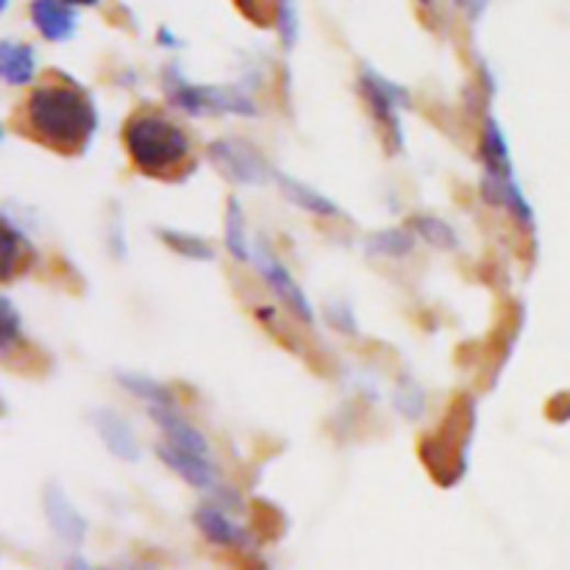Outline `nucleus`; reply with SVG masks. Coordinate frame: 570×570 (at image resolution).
Segmentation results:
<instances>
[{
  "instance_id": "8",
  "label": "nucleus",
  "mask_w": 570,
  "mask_h": 570,
  "mask_svg": "<svg viewBox=\"0 0 570 570\" xmlns=\"http://www.w3.org/2000/svg\"><path fill=\"white\" fill-rule=\"evenodd\" d=\"M156 457L161 459V465L167 470H172L179 479H185L190 488L217 490V468H214L212 457L179 451V448L167 446V443H156Z\"/></svg>"
},
{
  "instance_id": "20",
  "label": "nucleus",
  "mask_w": 570,
  "mask_h": 570,
  "mask_svg": "<svg viewBox=\"0 0 570 570\" xmlns=\"http://www.w3.org/2000/svg\"><path fill=\"white\" fill-rule=\"evenodd\" d=\"M159 239L172 250V254L187 256L192 261H212L214 259V248L201 239L198 234L190 232H179V228H159Z\"/></svg>"
},
{
  "instance_id": "29",
  "label": "nucleus",
  "mask_w": 570,
  "mask_h": 570,
  "mask_svg": "<svg viewBox=\"0 0 570 570\" xmlns=\"http://www.w3.org/2000/svg\"><path fill=\"white\" fill-rule=\"evenodd\" d=\"M72 570H101V568H92L90 562H83V559H76V562H72Z\"/></svg>"
},
{
  "instance_id": "17",
  "label": "nucleus",
  "mask_w": 570,
  "mask_h": 570,
  "mask_svg": "<svg viewBox=\"0 0 570 570\" xmlns=\"http://www.w3.org/2000/svg\"><path fill=\"white\" fill-rule=\"evenodd\" d=\"M415 239L412 228H381L365 237V250L379 259H401L415 250Z\"/></svg>"
},
{
  "instance_id": "19",
  "label": "nucleus",
  "mask_w": 570,
  "mask_h": 570,
  "mask_svg": "<svg viewBox=\"0 0 570 570\" xmlns=\"http://www.w3.org/2000/svg\"><path fill=\"white\" fill-rule=\"evenodd\" d=\"M118 381H120V387H123V390H128L134 399L145 401L148 406H179L176 395H172V392L167 390L161 381L150 379V376L120 373Z\"/></svg>"
},
{
  "instance_id": "10",
  "label": "nucleus",
  "mask_w": 570,
  "mask_h": 570,
  "mask_svg": "<svg viewBox=\"0 0 570 570\" xmlns=\"http://www.w3.org/2000/svg\"><path fill=\"white\" fill-rule=\"evenodd\" d=\"M479 159L481 176H490V179H510V176H515V170H512L510 143H506L504 128H501L499 120H495L493 114H484V123H481Z\"/></svg>"
},
{
  "instance_id": "31",
  "label": "nucleus",
  "mask_w": 570,
  "mask_h": 570,
  "mask_svg": "<svg viewBox=\"0 0 570 570\" xmlns=\"http://www.w3.org/2000/svg\"><path fill=\"white\" fill-rule=\"evenodd\" d=\"M7 7H9V0H0V14L7 12Z\"/></svg>"
},
{
  "instance_id": "15",
  "label": "nucleus",
  "mask_w": 570,
  "mask_h": 570,
  "mask_svg": "<svg viewBox=\"0 0 570 570\" xmlns=\"http://www.w3.org/2000/svg\"><path fill=\"white\" fill-rule=\"evenodd\" d=\"M36 76V54L25 42L0 40V81L25 87Z\"/></svg>"
},
{
  "instance_id": "30",
  "label": "nucleus",
  "mask_w": 570,
  "mask_h": 570,
  "mask_svg": "<svg viewBox=\"0 0 570 570\" xmlns=\"http://www.w3.org/2000/svg\"><path fill=\"white\" fill-rule=\"evenodd\" d=\"M417 7L426 9V12H434V7H437V0H417Z\"/></svg>"
},
{
  "instance_id": "12",
  "label": "nucleus",
  "mask_w": 570,
  "mask_h": 570,
  "mask_svg": "<svg viewBox=\"0 0 570 570\" xmlns=\"http://www.w3.org/2000/svg\"><path fill=\"white\" fill-rule=\"evenodd\" d=\"M92 423H96V432L101 434L103 446L114 454L123 462H137L139 459V443L131 432V426L125 423L123 415L109 410L92 412Z\"/></svg>"
},
{
  "instance_id": "3",
  "label": "nucleus",
  "mask_w": 570,
  "mask_h": 570,
  "mask_svg": "<svg viewBox=\"0 0 570 570\" xmlns=\"http://www.w3.org/2000/svg\"><path fill=\"white\" fill-rule=\"evenodd\" d=\"M161 87L172 109L190 118H206V114H239V118H256L254 96L243 87H212V83H192L187 81L185 72L176 65H170L161 76Z\"/></svg>"
},
{
  "instance_id": "24",
  "label": "nucleus",
  "mask_w": 570,
  "mask_h": 570,
  "mask_svg": "<svg viewBox=\"0 0 570 570\" xmlns=\"http://www.w3.org/2000/svg\"><path fill=\"white\" fill-rule=\"evenodd\" d=\"M234 7H237L245 18L254 20L256 25H265L273 20L276 0H234Z\"/></svg>"
},
{
  "instance_id": "13",
  "label": "nucleus",
  "mask_w": 570,
  "mask_h": 570,
  "mask_svg": "<svg viewBox=\"0 0 570 570\" xmlns=\"http://www.w3.org/2000/svg\"><path fill=\"white\" fill-rule=\"evenodd\" d=\"M273 181L276 187H279L281 195H284L292 206L303 209V212L310 214H317V217H328V221H332V217H343V209H339L332 198L317 192L315 187L303 185V181L292 179V176H287V172L281 170H273Z\"/></svg>"
},
{
  "instance_id": "28",
  "label": "nucleus",
  "mask_w": 570,
  "mask_h": 570,
  "mask_svg": "<svg viewBox=\"0 0 570 570\" xmlns=\"http://www.w3.org/2000/svg\"><path fill=\"white\" fill-rule=\"evenodd\" d=\"M67 7H98L101 0H65Z\"/></svg>"
},
{
  "instance_id": "26",
  "label": "nucleus",
  "mask_w": 570,
  "mask_h": 570,
  "mask_svg": "<svg viewBox=\"0 0 570 570\" xmlns=\"http://www.w3.org/2000/svg\"><path fill=\"white\" fill-rule=\"evenodd\" d=\"M488 3H490V0H457V7L462 9V12L468 14L470 20L481 18V12L488 9Z\"/></svg>"
},
{
  "instance_id": "11",
  "label": "nucleus",
  "mask_w": 570,
  "mask_h": 570,
  "mask_svg": "<svg viewBox=\"0 0 570 570\" xmlns=\"http://www.w3.org/2000/svg\"><path fill=\"white\" fill-rule=\"evenodd\" d=\"M31 23L48 42H67L76 34L78 18L65 0H31Z\"/></svg>"
},
{
  "instance_id": "18",
  "label": "nucleus",
  "mask_w": 570,
  "mask_h": 570,
  "mask_svg": "<svg viewBox=\"0 0 570 570\" xmlns=\"http://www.w3.org/2000/svg\"><path fill=\"white\" fill-rule=\"evenodd\" d=\"M410 228L415 232V237H421L423 243H428L437 250H457L459 248V234L454 232L451 223H446L443 217H434V214H415L410 221Z\"/></svg>"
},
{
  "instance_id": "32",
  "label": "nucleus",
  "mask_w": 570,
  "mask_h": 570,
  "mask_svg": "<svg viewBox=\"0 0 570 570\" xmlns=\"http://www.w3.org/2000/svg\"><path fill=\"white\" fill-rule=\"evenodd\" d=\"M0 139H3V125H0Z\"/></svg>"
},
{
  "instance_id": "25",
  "label": "nucleus",
  "mask_w": 570,
  "mask_h": 570,
  "mask_svg": "<svg viewBox=\"0 0 570 570\" xmlns=\"http://www.w3.org/2000/svg\"><path fill=\"white\" fill-rule=\"evenodd\" d=\"M328 323L345 334L357 332V323H354V315H350L348 306H332V310H328Z\"/></svg>"
},
{
  "instance_id": "1",
  "label": "nucleus",
  "mask_w": 570,
  "mask_h": 570,
  "mask_svg": "<svg viewBox=\"0 0 570 570\" xmlns=\"http://www.w3.org/2000/svg\"><path fill=\"white\" fill-rule=\"evenodd\" d=\"M25 123L40 143L59 154H78L98 131L92 98L72 81H48L25 101Z\"/></svg>"
},
{
  "instance_id": "9",
  "label": "nucleus",
  "mask_w": 570,
  "mask_h": 570,
  "mask_svg": "<svg viewBox=\"0 0 570 570\" xmlns=\"http://www.w3.org/2000/svg\"><path fill=\"white\" fill-rule=\"evenodd\" d=\"M195 526L201 529V535L206 537L212 546L221 548H239V551H248L254 548V535H250L245 526L234 523L221 506L203 504L195 510Z\"/></svg>"
},
{
  "instance_id": "6",
  "label": "nucleus",
  "mask_w": 570,
  "mask_h": 570,
  "mask_svg": "<svg viewBox=\"0 0 570 570\" xmlns=\"http://www.w3.org/2000/svg\"><path fill=\"white\" fill-rule=\"evenodd\" d=\"M250 259H254L259 279L273 290V295H279V301L284 303L287 310H290L298 321L315 323V310H312L306 292H303L301 284L292 279V273L287 270L284 261H281L268 245L261 243V239H256V245L250 248Z\"/></svg>"
},
{
  "instance_id": "21",
  "label": "nucleus",
  "mask_w": 570,
  "mask_h": 570,
  "mask_svg": "<svg viewBox=\"0 0 570 570\" xmlns=\"http://www.w3.org/2000/svg\"><path fill=\"white\" fill-rule=\"evenodd\" d=\"M226 250L237 261L250 259L248 232H245V212L234 195L228 198V206H226Z\"/></svg>"
},
{
  "instance_id": "5",
  "label": "nucleus",
  "mask_w": 570,
  "mask_h": 570,
  "mask_svg": "<svg viewBox=\"0 0 570 570\" xmlns=\"http://www.w3.org/2000/svg\"><path fill=\"white\" fill-rule=\"evenodd\" d=\"M206 156L232 185L256 187L265 185L268 176H273L265 156L245 139H214V143L206 145Z\"/></svg>"
},
{
  "instance_id": "14",
  "label": "nucleus",
  "mask_w": 570,
  "mask_h": 570,
  "mask_svg": "<svg viewBox=\"0 0 570 570\" xmlns=\"http://www.w3.org/2000/svg\"><path fill=\"white\" fill-rule=\"evenodd\" d=\"M31 254H34V248L25 239V234L0 214V281H12L14 276L23 273L29 268Z\"/></svg>"
},
{
  "instance_id": "23",
  "label": "nucleus",
  "mask_w": 570,
  "mask_h": 570,
  "mask_svg": "<svg viewBox=\"0 0 570 570\" xmlns=\"http://www.w3.org/2000/svg\"><path fill=\"white\" fill-rule=\"evenodd\" d=\"M273 23H276V29H279L281 45H284V48L290 51L292 45H295V42H298V29H301V23H298L295 0H276Z\"/></svg>"
},
{
  "instance_id": "22",
  "label": "nucleus",
  "mask_w": 570,
  "mask_h": 570,
  "mask_svg": "<svg viewBox=\"0 0 570 570\" xmlns=\"http://www.w3.org/2000/svg\"><path fill=\"white\" fill-rule=\"evenodd\" d=\"M23 339V321L20 312L7 295H0V357L12 354Z\"/></svg>"
},
{
  "instance_id": "16",
  "label": "nucleus",
  "mask_w": 570,
  "mask_h": 570,
  "mask_svg": "<svg viewBox=\"0 0 570 570\" xmlns=\"http://www.w3.org/2000/svg\"><path fill=\"white\" fill-rule=\"evenodd\" d=\"M45 512H48V521L54 526L56 535L67 543H81L87 535V521L78 515L76 506L65 499V493L56 488H51L45 493Z\"/></svg>"
},
{
  "instance_id": "27",
  "label": "nucleus",
  "mask_w": 570,
  "mask_h": 570,
  "mask_svg": "<svg viewBox=\"0 0 570 570\" xmlns=\"http://www.w3.org/2000/svg\"><path fill=\"white\" fill-rule=\"evenodd\" d=\"M159 45H165V48H176L179 40L170 34V29H159Z\"/></svg>"
},
{
  "instance_id": "4",
  "label": "nucleus",
  "mask_w": 570,
  "mask_h": 570,
  "mask_svg": "<svg viewBox=\"0 0 570 570\" xmlns=\"http://www.w3.org/2000/svg\"><path fill=\"white\" fill-rule=\"evenodd\" d=\"M357 90L362 103L368 107L370 118L379 125L384 139L390 143V154H399L404 145V125H401V114L410 109V92L401 83L390 81L381 76L373 67H362L357 76Z\"/></svg>"
},
{
  "instance_id": "2",
  "label": "nucleus",
  "mask_w": 570,
  "mask_h": 570,
  "mask_svg": "<svg viewBox=\"0 0 570 570\" xmlns=\"http://www.w3.org/2000/svg\"><path fill=\"white\" fill-rule=\"evenodd\" d=\"M123 145L131 165L150 179H170L190 159L187 131L156 109L131 114L123 125Z\"/></svg>"
},
{
  "instance_id": "7",
  "label": "nucleus",
  "mask_w": 570,
  "mask_h": 570,
  "mask_svg": "<svg viewBox=\"0 0 570 570\" xmlns=\"http://www.w3.org/2000/svg\"><path fill=\"white\" fill-rule=\"evenodd\" d=\"M148 415L161 428V437H165L161 443L179 448V451L198 454V457H212V446H209L206 434L195 423L187 421L179 412V406H148Z\"/></svg>"
}]
</instances>
